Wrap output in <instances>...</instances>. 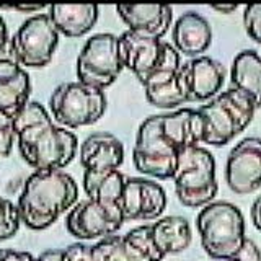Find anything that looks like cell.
Wrapping results in <instances>:
<instances>
[{"instance_id":"6da1fadb","label":"cell","mask_w":261,"mask_h":261,"mask_svg":"<svg viewBox=\"0 0 261 261\" xmlns=\"http://www.w3.org/2000/svg\"><path fill=\"white\" fill-rule=\"evenodd\" d=\"M13 129L21 159L35 171L64 170L79 152L77 136L57 126L38 101H28L15 114Z\"/></svg>"},{"instance_id":"7a4b0ae2","label":"cell","mask_w":261,"mask_h":261,"mask_svg":"<svg viewBox=\"0 0 261 261\" xmlns=\"http://www.w3.org/2000/svg\"><path fill=\"white\" fill-rule=\"evenodd\" d=\"M77 199L79 186L67 171L38 170L24 181L16 207L21 224L31 230H44L75 206Z\"/></svg>"},{"instance_id":"3957f363","label":"cell","mask_w":261,"mask_h":261,"mask_svg":"<svg viewBox=\"0 0 261 261\" xmlns=\"http://www.w3.org/2000/svg\"><path fill=\"white\" fill-rule=\"evenodd\" d=\"M202 118V144L222 147L250 126L256 106L240 90L228 88L198 110Z\"/></svg>"},{"instance_id":"277c9868","label":"cell","mask_w":261,"mask_h":261,"mask_svg":"<svg viewBox=\"0 0 261 261\" xmlns=\"http://www.w3.org/2000/svg\"><path fill=\"white\" fill-rule=\"evenodd\" d=\"M204 251L212 259H230L247 240L242 211L228 201H212L196 217Z\"/></svg>"},{"instance_id":"5b68a950","label":"cell","mask_w":261,"mask_h":261,"mask_svg":"<svg viewBox=\"0 0 261 261\" xmlns=\"http://www.w3.org/2000/svg\"><path fill=\"white\" fill-rule=\"evenodd\" d=\"M171 179L183 206L191 209L207 206L219 191L214 155L201 145L179 152Z\"/></svg>"},{"instance_id":"8992f818","label":"cell","mask_w":261,"mask_h":261,"mask_svg":"<svg viewBox=\"0 0 261 261\" xmlns=\"http://www.w3.org/2000/svg\"><path fill=\"white\" fill-rule=\"evenodd\" d=\"M51 118L61 127L79 129L98 122L106 111L103 90L88 87L80 82H64L57 85L49 98Z\"/></svg>"},{"instance_id":"52a82bcc","label":"cell","mask_w":261,"mask_h":261,"mask_svg":"<svg viewBox=\"0 0 261 261\" xmlns=\"http://www.w3.org/2000/svg\"><path fill=\"white\" fill-rule=\"evenodd\" d=\"M118 47L124 69L133 72L142 85L159 72L181 65V57L170 43L136 35L129 30L118 36Z\"/></svg>"},{"instance_id":"ba28073f","label":"cell","mask_w":261,"mask_h":261,"mask_svg":"<svg viewBox=\"0 0 261 261\" xmlns=\"http://www.w3.org/2000/svg\"><path fill=\"white\" fill-rule=\"evenodd\" d=\"M124 69L121 62L118 36L98 33L87 39L77 56L75 72L80 84L105 90L118 80Z\"/></svg>"},{"instance_id":"9c48e42d","label":"cell","mask_w":261,"mask_h":261,"mask_svg":"<svg viewBox=\"0 0 261 261\" xmlns=\"http://www.w3.org/2000/svg\"><path fill=\"white\" fill-rule=\"evenodd\" d=\"M178 153L162 134L160 114L142 121L133 149V163L137 171L157 179H170L175 173Z\"/></svg>"},{"instance_id":"30bf717a","label":"cell","mask_w":261,"mask_h":261,"mask_svg":"<svg viewBox=\"0 0 261 261\" xmlns=\"http://www.w3.org/2000/svg\"><path fill=\"white\" fill-rule=\"evenodd\" d=\"M10 41L21 67L41 69L53 61L59 46V33L46 13H38L23 21Z\"/></svg>"},{"instance_id":"8fae6325","label":"cell","mask_w":261,"mask_h":261,"mask_svg":"<svg viewBox=\"0 0 261 261\" xmlns=\"http://www.w3.org/2000/svg\"><path fill=\"white\" fill-rule=\"evenodd\" d=\"M124 222L119 206H105L96 201L85 199L69 211L65 228L79 240H101L105 237L116 235Z\"/></svg>"},{"instance_id":"7c38bea8","label":"cell","mask_w":261,"mask_h":261,"mask_svg":"<svg viewBox=\"0 0 261 261\" xmlns=\"http://www.w3.org/2000/svg\"><path fill=\"white\" fill-rule=\"evenodd\" d=\"M225 183L235 194H251L261 188V139L245 137L230 150Z\"/></svg>"},{"instance_id":"4fadbf2b","label":"cell","mask_w":261,"mask_h":261,"mask_svg":"<svg viewBox=\"0 0 261 261\" xmlns=\"http://www.w3.org/2000/svg\"><path fill=\"white\" fill-rule=\"evenodd\" d=\"M119 209L124 220H157L167 209V193L153 179L126 178Z\"/></svg>"},{"instance_id":"5bb4252c","label":"cell","mask_w":261,"mask_h":261,"mask_svg":"<svg viewBox=\"0 0 261 261\" xmlns=\"http://www.w3.org/2000/svg\"><path fill=\"white\" fill-rule=\"evenodd\" d=\"M181 73L190 101H209L217 96L225 84L227 70L222 62L207 56L194 57L181 64Z\"/></svg>"},{"instance_id":"9a60e30c","label":"cell","mask_w":261,"mask_h":261,"mask_svg":"<svg viewBox=\"0 0 261 261\" xmlns=\"http://www.w3.org/2000/svg\"><path fill=\"white\" fill-rule=\"evenodd\" d=\"M79 159L88 173L119 170L124 162V145L114 134L93 133L79 147Z\"/></svg>"},{"instance_id":"2e32d148","label":"cell","mask_w":261,"mask_h":261,"mask_svg":"<svg viewBox=\"0 0 261 261\" xmlns=\"http://www.w3.org/2000/svg\"><path fill=\"white\" fill-rule=\"evenodd\" d=\"M116 12L119 18L126 23L129 31L155 39H162L165 36L173 21L171 7L160 4L116 5Z\"/></svg>"},{"instance_id":"e0dca14e","label":"cell","mask_w":261,"mask_h":261,"mask_svg":"<svg viewBox=\"0 0 261 261\" xmlns=\"http://www.w3.org/2000/svg\"><path fill=\"white\" fill-rule=\"evenodd\" d=\"M171 39L178 54L186 57H201L212 44V28L207 18L198 12H186L175 21Z\"/></svg>"},{"instance_id":"ac0fdd59","label":"cell","mask_w":261,"mask_h":261,"mask_svg":"<svg viewBox=\"0 0 261 261\" xmlns=\"http://www.w3.org/2000/svg\"><path fill=\"white\" fill-rule=\"evenodd\" d=\"M160 129L167 142L178 152L202 144V118L198 110L181 108L160 114Z\"/></svg>"},{"instance_id":"d6986e66","label":"cell","mask_w":261,"mask_h":261,"mask_svg":"<svg viewBox=\"0 0 261 261\" xmlns=\"http://www.w3.org/2000/svg\"><path fill=\"white\" fill-rule=\"evenodd\" d=\"M31 80L16 59L0 61V111L15 116L30 101Z\"/></svg>"},{"instance_id":"ffe728a7","label":"cell","mask_w":261,"mask_h":261,"mask_svg":"<svg viewBox=\"0 0 261 261\" xmlns=\"http://www.w3.org/2000/svg\"><path fill=\"white\" fill-rule=\"evenodd\" d=\"M98 15H100V8L95 4H56L49 7L47 13L57 33L67 38H80L87 35L96 24Z\"/></svg>"},{"instance_id":"44dd1931","label":"cell","mask_w":261,"mask_h":261,"mask_svg":"<svg viewBox=\"0 0 261 261\" xmlns=\"http://www.w3.org/2000/svg\"><path fill=\"white\" fill-rule=\"evenodd\" d=\"M232 88L240 90L261 108V56L253 49H245L235 56L230 69Z\"/></svg>"},{"instance_id":"7402d4cb","label":"cell","mask_w":261,"mask_h":261,"mask_svg":"<svg viewBox=\"0 0 261 261\" xmlns=\"http://www.w3.org/2000/svg\"><path fill=\"white\" fill-rule=\"evenodd\" d=\"M152 239L163 256L178 255L191 245L193 232L190 222L181 216L160 217L150 224Z\"/></svg>"},{"instance_id":"603a6c76","label":"cell","mask_w":261,"mask_h":261,"mask_svg":"<svg viewBox=\"0 0 261 261\" xmlns=\"http://www.w3.org/2000/svg\"><path fill=\"white\" fill-rule=\"evenodd\" d=\"M126 178L119 170L106 171V173H84V191L88 199L96 201L105 206H119V199L124 190Z\"/></svg>"},{"instance_id":"cb8c5ba5","label":"cell","mask_w":261,"mask_h":261,"mask_svg":"<svg viewBox=\"0 0 261 261\" xmlns=\"http://www.w3.org/2000/svg\"><path fill=\"white\" fill-rule=\"evenodd\" d=\"M145 98L152 106L162 110H175L178 106L188 103V90L181 73V67L175 77L167 82H162L159 85H152L144 88Z\"/></svg>"},{"instance_id":"d4e9b609","label":"cell","mask_w":261,"mask_h":261,"mask_svg":"<svg viewBox=\"0 0 261 261\" xmlns=\"http://www.w3.org/2000/svg\"><path fill=\"white\" fill-rule=\"evenodd\" d=\"M92 256L93 261H139L121 235H110L98 240L92 247Z\"/></svg>"},{"instance_id":"484cf974","label":"cell","mask_w":261,"mask_h":261,"mask_svg":"<svg viewBox=\"0 0 261 261\" xmlns=\"http://www.w3.org/2000/svg\"><path fill=\"white\" fill-rule=\"evenodd\" d=\"M122 237H124V240L130 247V250L136 253L139 261H162L165 258L152 239L150 225L145 224V225L134 227L133 230H129Z\"/></svg>"},{"instance_id":"4316f807","label":"cell","mask_w":261,"mask_h":261,"mask_svg":"<svg viewBox=\"0 0 261 261\" xmlns=\"http://www.w3.org/2000/svg\"><path fill=\"white\" fill-rule=\"evenodd\" d=\"M21 225V217L16 204L0 196V242L12 239Z\"/></svg>"},{"instance_id":"83f0119b","label":"cell","mask_w":261,"mask_h":261,"mask_svg":"<svg viewBox=\"0 0 261 261\" xmlns=\"http://www.w3.org/2000/svg\"><path fill=\"white\" fill-rule=\"evenodd\" d=\"M243 27L248 38L261 46V4H251L245 7Z\"/></svg>"},{"instance_id":"f1b7e54d","label":"cell","mask_w":261,"mask_h":261,"mask_svg":"<svg viewBox=\"0 0 261 261\" xmlns=\"http://www.w3.org/2000/svg\"><path fill=\"white\" fill-rule=\"evenodd\" d=\"M16 141L13 129V116L0 111V159L10 157Z\"/></svg>"},{"instance_id":"f546056e","label":"cell","mask_w":261,"mask_h":261,"mask_svg":"<svg viewBox=\"0 0 261 261\" xmlns=\"http://www.w3.org/2000/svg\"><path fill=\"white\" fill-rule=\"evenodd\" d=\"M64 261H93L92 247L85 243H72L64 248Z\"/></svg>"},{"instance_id":"4dcf8cb0","label":"cell","mask_w":261,"mask_h":261,"mask_svg":"<svg viewBox=\"0 0 261 261\" xmlns=\"http://www.w3.org/2000/svg\"><path fill=\"white\" fill-rule=\"evenodd\" d=\"M227 261H261V251L255 242L247 239L242 245V248Z\"/></svg>"},{"instance_id":"1f68e13d","label":"cell","mask_w":261,"mask_h":261,"mask_svg":"<svg viewBox=\"0 0 261 261\" xmlns=\"http://www.w3.org/2000/svg\"><path fill=\"white\" fill-rule=\"evenodd\" d=\"M0 261H35V256L28 251L0 250Z\"/></svg>"},{"instance_id":"d6a6232c","label":"cell","mask_w":261,"mask_h":261,"mask_svg":"<svg viewBox=\"0 0 261 261\" xmlns=\"http://www.w3.org/2000/svg\"><path fill=\"white\" fill-rule=\"evenodd\" d=\"M250 217L256 230L261 232V196H258V198L253 201L251 209H250Z\"/></svg>"},{"instance_id":"836d02e7","label":"cell","mask_w":261,"mask_h":261,"mask_svg":"<svg viewBox=\"0 0 261 261\" xmlns=\"http://www.w3.org/2000/svg\"><path fill=\"white\" fill-rule=\"evenodd\" d=\"M35 261H64V250H47L43 251Z\"/></svg>"},{"instance_id":"e575fe53","label":"cell","mask_w":261,"mask_h":261,"mask_svg":"<svg viewBox=\"0 0 261 261\" xmlns=\"http://www.w3.org/2000/svg\"><path fill=\"white\" fill-rule=\"evenodd\" d=\"M8 8H13L16 12H23V13H35L43 10L44 5H15V7H8Z\"/></svg>"},{"instance_id":"d590c367","label":"cell","mask_w":261,"mask_h":261,"mask_svg":"<svg viewBox=\"0 0 261 261\" xmlns=\"http://www.w3.org/2000/svg\"><path fill=\"white\" fill-rule=\"evenodd\" d=\"M212 10H216V12H219V13H225V15H228V13H233L237 8H239V5H212L211 7Z\"/></svg>"},{"instance_id":"8d00e7d4","label":"cell","mask_w":261,"mask_h":261,"mask_svg":"<svg viewBox=\"0 0 261 261\" xmlns=\"http://www.w3.org/2000/svg\"><path fill=\"white\" fill-rule=\"evenodd\" d=\"M0 38H8V27L2 18V15H0Z\"/></svg>"}]
</instances>
